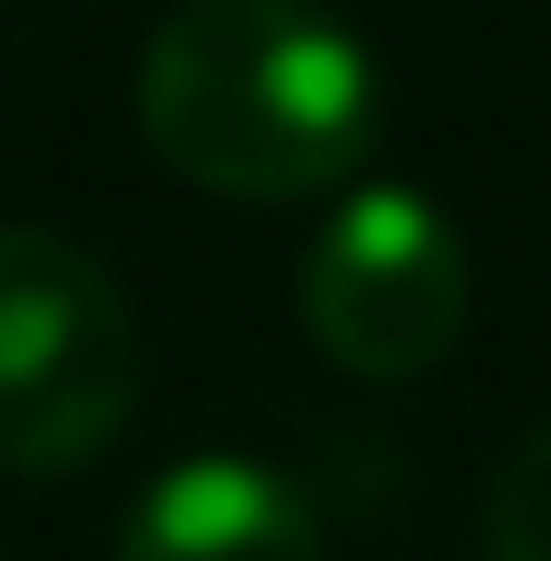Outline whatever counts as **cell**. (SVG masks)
I'll list each match as a JSON object with an SVG mask.
<instances>
[{
    "label": "cell",
    "instance_id": "1",
    "mask_svg": "<svg viewBox=\"0 0 551 561\" xmlns=\"http://www.w3.org/2000/svg\"><path fill=\"white\" fill-rule=\"evenodd\" d=\"M138 128L207 197L296 207L375 158L384 79L325 0H177L138 49Z\"/></svg>",
    "mask_w": 551,
    "mask_h": 561
},
{
    "label": "cell",
    "instance_id": "2",
    "mask_svg": "<svg viewBox=\"0 0 551 561\" xmlns=\"http://www.w3.org/2000/svg\"><path fill=\"white\" fill-rule=\"evenodd\" d=\"M138 375L148 345L118 276L49 227H0V473L99 463L138 414Z\"/></svg>",
    "mask_w": 551,
    "mask_h": 561
},
{
    "label": "cell",
    "instance_id": "3",
    "mask_svg": "<svg viewBox=\"0 0 551 561\" xmlns=\"http://www.w3.org/2000/svg\"><path fill=\"white\" fill-rule=\"evenodd\" d=\"M296 316H306L315 355L365 385H404V375L444 365L473 316V266H463L454 217L414 187L345 197L315 227V247L296 256Z\"/></svg>",
    "mask_w": 551,
    "mask_h": 561
},
{
    "label": "cell",
    "instance_id": "4",
    "mask_svg": "<svg viewBox=\"0 0 551 561\" xmlns=\"http://www.w3.org/2000/svg\"><path fill=\"white\" fill-rule=\"evenodd\" d=\"M118 561H325V533L276 463L187 454L128 503Z\"/></svg>",
    "mask_w": 551,
    "mask_h": 561
},
{
    "label": "cell",
    "instance_id": "5",
    "mask_svg": "<svg viewBox=\"0 0 551 561\" xmlns=\"http://www.w3.org/2000/svg\"><path fill=\"white\" fill-rule=\"evenodd\" d=\"M483 561H551V424H532L493 493H483Z\"/></svg>",
    "mask_w": 551,
    "mask_h": 561
}]
</instances>
